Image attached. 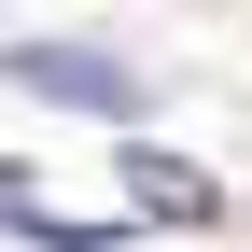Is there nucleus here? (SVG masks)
<instances>
[{"mask_svg":"<svg viewBox=\"0 0 252 252\" xmlns=\"http://www.w3.org/2000/svg\"><path fill=\"white\" fill-rule=\"evenodd\" d=\"M0 70H14V84H42V98H84V112H140V84H126L98 42H14Z\"/></svg>","mask_w":252,"mask_h":252,"instance_id":"1","label":"nucleus"},{"mask_svg":"<svg viewBox=\"0 0 252 252\" xmlns=\"http://www.w3.org/2000/svg\"><path fill=\"white\" fill-rule=\"evenodd\" d=\"M126 196L168 210V224H210V168H182V154H154V140H126Z\"/></svg>","mask_w":252,"mask_h":252,"instance_id":"2","label":"nucleus"}]
</instances>
